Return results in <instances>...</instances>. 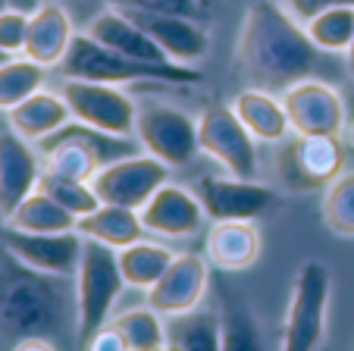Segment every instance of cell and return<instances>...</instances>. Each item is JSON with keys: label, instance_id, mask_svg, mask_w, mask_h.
Listing matches in <instances>:
<instances>
[{"label": "cell", "instance_id": "1", "mask_svg": "<svg viewBox=\"0 0 354 351\" xmlns=\"http://www.w3.org/2000/svg\"><path fill=\"white\" fill-rule=\"evenodd\" d=\"M235 63L251 88L282 94L295 82L317 79L323 69V51L282 3L251 0L241 16Z\"/></svg>", "mask_w": 354, "mask_h": 351}, {"label": "cell", "instance_id": "2", "mask_svg": "<svg viewBox=\"0 0 354 351\" xmlns=\"http://www.w3.org/2000/svg\"><path fill=\"white\" fill-rule=\"evenodd\" d=\"M63 79H88L107 85H129V82H163V85H198L204 75L182 63H145L126 53L97 44L88 32H75L66 57L60 63Z\"/></svg>", "mask_w": 354, "mask_h": 351}, {"label": "cell", "instance_id": "3", "mask_svg": "<svg viewBox=\"0 0 354 351\" xmlns=\"http://www.w3.org/2000/svg\"><path fill=\"white\" fill-rule=\"evenodd\" d=\"M126 291V276L120 270V258L110 245L85 239L82 264L75 273V336L88 345L110 323L113 305Z\"/></svg>", "mask_w": 354, "mask_h": 351}, {"label": "cell", "instance_id": "4", "mask_svg": "<svg viewBox=\"0 0 354 351\" xmlns=\"http://www.w3.org/2000/svg\"><path fill=\"white\" fill-rule=\"evenodd\" d=\"M329 298H333L329 267L323 260H308L295 273L279 351H320L329 326Z\"/></svg>", "mask_w": 354, "mask_h": 351}, {"label": "cell", "instance_id": "5", "mask_svg": "<svg viewBox=\"0 0 354 351\" xmlns=\"http://www.w3.org/2000/svg\"><path fill=\"white\" fill-rule=\"evenodd\" d=\"M345 172V145L339 135H298L279 141L276 176L288 192H326Z\"/></svg>", "mask_w": 354, "mask_h": 351}, {"label": "cell", "instance_id": "6", "mask_svg": "<svg viewBox=\"0 0 354 351\" xmlns=\"http://www.w3.org/2000/svg\"><path fill=\"white\" fill-rule=\"evenodd\" d=\"M135 138H138L141 151L154 154L169 170L188 166L201 151L198 120H192L179 107L160 104V100H145V104H138Z\"/></svg>", "mask_w": 354, "mask_h": 351}, {"label": "cell", "instance_id": "7", "mask_svg": "<svg viewBox=\"0 0 354 351\" xmlns=\"http://www.w3.org/2000/svg\"><path fill=\"white\" fill-rule=\"evenodd\" d=\"M198 145L229 176L257 179V138L239 120L232 104H214L198 116Z\"/></svg>", "mask_w": 354, "mask_h": 351}, {"label": "cell", "instance_id": "8", "mask_svg": "<svg viewBox=\"0 0 354 351\" xmlns=\"http://www.w3.org/2000/svg\"><path fill=\"white\" fill-rule=\"evenodd\" d=\"M169 166L157 160L154 154H132L116 163L100 166L91 176V188L100 198V204H116V207H132L141 210L147 198L160 186L169 182Z\"/></svg>", "mask_w": 354, "mask_h": 351}, {"label": "cell", "instance_id": "9", "mask_svg": "<svg viewBox=\"0 0 354 351\" xmlns=\"http://www.w3.org/2000/svg\"><path fill=\"white\" fill-rule=\"evenodd\" d=\"M60 94L69 104L73 120L85 123V126H94V129H104V132H113V135H129V138L135 135L138 104L122 91V85L66 79Z\"/></svg>", "mask_w": 354, "mask_h": 351}, {"label": "cell", "instance_id": "10", "mask_svg": "<svg viewBox=\"0 0 354 351\" xmlns=\"http://www.w3.org/2000/svg\"><path fill=\"white\" fill-rule=\"evenodd\" d=\"M0 239L7 245L19 264L28 270L44 273V276L57 279H75L82 264V248H85V235L79 229L73 232H22V229H7L0 232Z\"/></svg>", "mask_w": 354, "mask_h": 351}, {"label": "cell", "instance_id": "11", "mask_svg": "<svg viewBox=\"0 0 354 351\" xmlns=\"http://www.w3.org/2000/svg\"><path fill=\"white\" fill-rule=\"evenodd\" d=\"M292 132L298 135H345L348 129V100L323 79L295 82L282 91Z\"/></svg>", "mask_w": 354, "mask_h": 351}, {"label": "cell", "instance_id": "12", "mask_svg": "<svg viewBox=\"0 0 354 351\" xmlns=\"http://www.w3.org/2000/svg\"><path fill=\"white\" fill-rule=\"evenodd\" d=\"M207 219H261L279 204V195L257 179L204 176L194 188Z\"/></svg>", "mask_w": 354, "mask_h": 351}, {"label": "cell", "instance_id": "13", "mask_svg": "<svg viewBox=\"0 0 354 351\" xmlns=\"http://www.w3.org/2000/svg\"><path fill=\"white\" fill-rule=\"evenodd\" d=\"M210 282V264L201 254H176L169 270L147 289V307H154L160 317H185L198 311Z\"/></svg>", "mask_w": 354, "mask_h": 351}, {"label": "cell", "instance_id": "14", "mask_svg": "<svg viewBox=\"0 0 354 351\" xmlns=\"http://www.w3.org/2000/svg\"><path fill=\"white\" fill-rule=\"evenodd\" d=\"M138 217L151 235H163V239H192L201 232V226L207 223L201 198L188 188L176 186V182L157 188L147 198V204L138 210Z\"/></svg>", "mask_w": 354, "mask_h": 351}, {"label": "cell", "instance_id": "15", "mask_svg": "<svg viewBox=\"0 0 354 351\" xmlns=\"http://www.w3.org/2000/svg\"><path fill=\"white\" fill-rule=\"evenodd\" d=\"M132 22H138L151 38L160 44V51L167 53L173 63L192 66L194 60H204L210 51V35L204 26L192 19V16L179 13H145V10H132L126 13Z\"/></svg>", "mask_w": 354, "mask_h": 351}, {"label": "cell", "instance_id": "16", "mask_svg": "<svg viewBox=\"0 0 354 351\" xmlns=\"http://www.w3.org/2000/svg\"><path fill=\"white\" fill-rule=\"evenodd\" d=\"M44 166L22 135L0 132V217L7 219L28 195L38 188Z\"/></svg>", "mask_w": 354, "mask_h": 351}, {"label": "cell", "instance_id": "17", "mask_svg": "<svg viewBox=\"0 0 354 351\" xmlns=\"http://www.w3.org/2000/svg\"><path fill=\"white\" fill-rule=\"evenodd\" d=\"M261 229L257 219H216L207 229L204 254L220 270H248L261 258Z\"/></svg>", "mask_w": 354, "mask_h": 351}, {"label": "cell", "instance_id": "18", "mask_svg": "<svg viewBox=\"0 0 354 351\" xmlns=\"http://www.w3.org/2000/svg\"><path fill=\"white\" fill-rule=\"evenodd\" d=\"M73 19L57 0H44L35 13H28V41L26 57L41 66H60L73 44Z\"/></svg>", "mask_w": 354, "mask_h": 351}, {"label": "cell", "instance_id": "19", "mask_svg": "<svg viewBox=\"0 0 354 351\" xmlns=\"http://www.w3.org/2000/svg\"><path fill=\"white\" fill-rule=\"evenodd\" d=\"M85 32L91 35L97 44L110 47V51H116V53H126V57H132V60L173 63L167 53L160 51V44H157V41L151 38V35H147L138 22L129 19L122 10L110 7V10H104V13H97L91 22H88Z\"/></svg>", "mask_w": 354, "mask_h": 351}, {"label": "cell", "instance_id": "20", "mask_svg": "<svg viewBox=\"0 0 354 351\" xmlns=\"http://www.w3.org/2000/svg\"><path fill=\"white\" fill-rule=\"evenodd\" d=\"M232 110L239 113V120L245 123L248 132L257 141L279 145V141H286L292 135V123H288L282 94L263 91V88H245V91L235 94Z\"/></svg>", "mask_w": 354, "mask_h": 351}, {"label": "cell", "instance_id": "21", "mask_svg": "<svg viewBox=\"0 0 354 351\" xmlns=\"http://www.w3.org/2000/svg\"><path fill=\"white\" fill-rule=\"evenodd\" d=\"M7 120H10V129L16 135H22L26 141L38 145L44 141L47 135H54L60 126H66L73 120L69 113V104L63 100V94H54V91H35L32 98H26L22 104H16L13 110H7Z\"/></svg>", "mask_w": 354, "mask_h": 351}, {"label": "cell", "instance_id": "22", "mask_svg": "<svg viewBox=\"0 0 354 351\" xmlns=\"http://www.w3.org/2000/svg\"><path fill=\"white\" fill-rule=\"evenodd\" d=\"M75 229H79L85 239L110 245L113 251H122V248L135 245V242H141L147 235L138 210H132V207H116V204H100L97 210L79 217Z\"/></svg>", "mask_w": 354, "mask_h": 351}, {"label": "cell", "instance_id": "23", "mask_svg": "<svg viewBox=\"0 0 354 351\" xmlns=\"http://www.w3.org/2000/svg\"><path fill=\"white\" fill-rule=\"evenodd\" d=\"M63 141H75V145L88 147V151L100 160V166L116 163V160H122V157L138 154V145H135L129 135L104 132V129L85 126V123H79V120H69L66 126H60L54 135H47L44 141H38V147H41V154H44V151H50L54 145H63Z\"/></svg>", "mask_w": 354, "mask_h": 351}, {"label": "cell", "instance_id": "24", "mask_svg": "<svg viewBox=\"0 0 354 351\" xmlns=\"http://www.w3.org/2000/svg\"><path fill=\"white\" fill-rule=\"evenodd\" d=\"M7 226L22 232H73L79 226V217L69 213L63 204H57L50 195H44L41 188H35L7 219Z\"/></svg>", "mask_w": 354, "mask_h": 351}, {"label": "cell", "instance_id": "25", "mask_svg": "<svg viewBox=\"0 0 354 351\" xmlns=\"http://www.w3.org/2000/svg\"><path fill=\"white\" fill-rule=\"evenodd\" d=\"M116 258H120V270H122V276H126V285L147 291L163 273L169 270V264L176 260V254L169 251L167 245H157V242L141 239V242H135V245L116 251Z\"/></svg>", "mask_w": 354, "mask_h": 351}, {"label": "cell", "instance_id": "26", "mask_svg": "<svg viewBox=\"0 0 354 351\" xmlns=\"http://www.w3.org/2000/svg\"><path fill=\"white\" fill-rule=\"evenodd\" d=\"M110 326L122 336L129 351H160L169 342V330L154 307H132L110 320Z\"/></svg>", "mask_w": 354, "mask_h": 351}, {"label": "cell", "instance_id": "27", "mask_svg": "<svg viewBox=\"0 0 354 351\" xmlns=\"http://www.w3.org/2000/svg\"><path fill=\"white\" fill-rule=\"evenodd\" d=\"M47 66L28 60V57H10L0 63V110H13L26 98L44 88Z\"/></svg>", "mask_w": 354, "mask_h": 351}, {"label": "cell", "instance_id": "28", "mask_svg": "<svg viewBox=\"0 0 354 351\" xmlns=\"http://www.w3.org/2000/svg\"><path fill=\"white\" fill-rule=\"evenodd\" d=\"M169 342L179 351H223L220 314L192 311L185 317H176V330H169Z\"/></svg>", "mask_w": 354, "mask_h": 351}, {"label": "cell", "instance_id": "29", "mask_svg": "<svg viewBox=\"0 0 354 351\" xmlns=\"http://www.w3.org/2000/svg\"><path fill=\"white\" fill-rule=\"evenodd\" d=\"M304 28L323 53H348L354 41V7L323 10V13L310 16Z\"/></svg>", "mask_w": 354, "mask_h": 351}, {"label": "cell", "instance_id": "30", "mask_svg": "<svg viewBox=\"0 0 354 351\" xmlns=\"http://www.w3.org/2000/svg\"><path fill=\"white\" fill-rule=\"evenodd\" d=\"M38 188L44 195H50L57 204H63L69 213H75V217H85V213H91L100 207V198L94 195L91 182L66 179V176H57V172H50V170L41 172Z\"/></svg>", "mask_w": 354, "mask_h": 351}, {"label": "cell", "instance_id": "31", "mask_svg": "<svg viewBox=\"0 0 354 351\" xmlns=\"http://www.w3.org/2000/svg\"><path fill=\"white\" fill-rule=\"evenodd\" d=\"M323 223L335 235H354V170H345L323 195Z\"/></svg>", "mask_w": 354, "mask_h": 351}, {"label": "cell", "instance_id": "32", "mask_svg": "<svg viewBox=\"0 0 354 351\" xmlns=\"http://www.w3.org/2000/svg\"><path fill=\"white\" fill-rule=\"evenodd\" d=\"M44 170L66 176V179L91 182V176L100 170V160L88 147L75 145V141H63V145H54L50 151H44Z\"/></svg>", "mask_w": 354, "mask_h": 351}, {"label": "cell", "instance_id": "33", "mask_svg": "<svg viewBox=\"0 0 354 351\" xmlns=\"http://www.w3.org/2000/svg\"><path fill=\"white\" fill-rule=\"evenodd\" d=\"M223 351H267L254 314L232 305L223 311Z\"/></svg>", "mask_w": 354, "mask_h": 351}, {"label": "cell", "instance_id": "34", "mask_svg": "<svg viewBox=\"0 0 354 351\" xmlns=\"http://www.w3.org/2000/svg\"><path fill=\"white\" fill-rule=\"evenodd\" d=\"M26 41H28V13L22 10H0V51L16 57L26 53Z\"/></svg>", "mask_w": 354, "mask_h": 351}, {"label": "cell", "instance_id": "35", "mask_svg": "<svg viewBox=\"0 0 354 351\" xmlns=\"http://www.w3.org/2000/svg\"><path fill=\"white\" fill-rule=\"evenodd\" d=\"M113 10L132 13V10H145V13H179V16H198L201 7L198 0H107Z\"/></svg>", "mask_w": 354, "mask_h": 351}, {"label": "cell", "instance_id": "36", "mask_svg": "<svg viewBox=\"0 0 354 351\" xmlns=\"http://www.w3.org/2000/svg\"><path fill=\"white\" fill-rule=\"evenodd\" d=\"M288 7H292L295 16L308 22L310 16L323 13V10H333V7H354V0H286Z\"/></svg>", "mask_w": 354, "mask_h": 351}, {"label": "cell", "instance_id": "37", "mask_svg": "<svg viewBox=\"0 0 354 351\" xmlns=\"http://www.w3.org/2000/svg\"><path fill=\"white\" fill-rule=\"evenodd\" d=\"M85 351H129L126 342H122V336L113 330V326H104V330L97 332V336L91 339V342L85 345Z\"/></svg>", "mask_w": 354, "mask_h": 351}, {"label": "cell", "instance_id": "38", "mask_svg": "<svg viewBox=\"0 0 354 351\" xmlns=\"http://www.w3.org/2000/svg\"><path fill=\"white\" fill-rule=\"evenodd\" d=\"M13 351H57L54 345L47 342V339H38V336H28V339H22V342H16V348Z\"/></svg>", "mask_w": 354, "mask_h": 351}, {"label": "cell", "instance_id": "39", "mask_svg": "<svg viewBox=\"0 0 354 351\" xmlns=\"http://www.w3.org/2000/svg\"><path fill=\"white\" fill-rule=\"evenodd\" d=\"M13 10H22V13H35V10L44 3V0H7Z\"/></svg>", "mask_w": 354, "mask_h": 351}, {"label": "cell", "instance_id": "40", "mask_svg": "<svg viewBox=\"0 0 354 351\" xmlns=\"http://www.w3.org/2000/svg\"><path fill=\"white\" fill-rule=\"evenodd\" d=\"M345 57H348V73L354 75V41H351V47H348V53H345Z\"/></svg>", "mask_w": 354, "mask_h": 351}, {"label": "cell", "instance_id": "41", "mask_svg": "<svg viewBox=\"0 0 354 351\" xmlns=\"http://www.w3.org/2000/svg\"><path fill=\"white\" fill-rule=\"evenodd\" d=\"M160 351H179V348H176V345L173 342H167V345H163V348Z\"/></svg>", "mask_w": 354, "mask_h": 351}, {"label": "cell", "instance_id": "42", "mask_svg": "<svg viewBox=\"0 0 354 351\" xmlns=\"http://www.w3.org/2000/svg\"><path fill=\"white\" fill-rule=\"evenodd\" d=\"M10 60V53H3V51H0V63H7Z\"/></svg>", "mask_w": 354, "mask_h": 351}, {"label": "cell", "instance_id": "43", "mask_svg": "<svg viewBox=\"0 0 354 351\" xmlns=\"http://www.w3.org/2000/svg\"><path fill=\"white\" fill-rule=\"evenodd\" d=\"M10 7V3H7V0H0V10H7Z\"/></svg>", "mask_w": 354, "mask_h": 351}]
</instances>
